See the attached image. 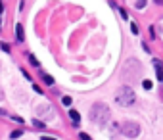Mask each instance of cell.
I'll return each mask as SVG.
<instances>
[{
	"label": "cell",
	"instance_id": "cell-1",
	"mask_svg": "<svg viewBox=\"0 0 163 140\" xmlns=\"http://www.w3.org/2000/svg\"><path fill=\"white\" fill-rule=\"evenodd\" d=\"M109 107L106 106L104 102H96L92 107H90V121L94 123V125H98V127H104L107 121H109Z\"/></svg>",
	"mask_w": 163,
	"mask_h": 140
},
{
	"label": "cell",
	"instance_id": "cell-2",
	"mask_svg": "<svg viewBox=\"0 0 163 140\" xmlns=\"http://www.w3.org/2000/svg\"><path fill=\"white\" fill-rule=\"evenodd\" d=\"M134 100H136V94H134V90L130 88L129 84H123V86H119V88H117V92H115V102L119 104V106L129 107V106H132V104H134Z\"/></svg>",
	"mask_w": 163,
	"mask_h": 140
},
{
	"label": "cell",
	"instance_id": "cell-3",
	"mask_svg": "<svg viewBox=\"0 0 163 140\" xmlns=\"http://www.w3.org/2000/svg\"><path fill=\"white\" fill-rule=\"evenodd\" d=\"M121 132L127 136V138H134V136H138L140 127H138V123L127 121V123H123V125H121Z\"/></svg>",
	"mask_w": 163,
	"mask_h": 140
},
{
	"label": "cell",
	"instance_id": "cell-4",
	"mask_svg": "<svg viewBox=\"0 0 163 140\" xmlns=\"http://www.w3.org/2000/svg\"><path fill=\"white\" fill-rule=\"evenodd\" d=\"M37 111H38V115H42L44 119H52V117H54V107H52L50 104H40V106L37 107Z\"/></svg>",
	"mask_w": 163,
	"mask_h": 140
},
{
	"label": "cell",
	"instance_id": "cell-5",
	"mask_svg": "<svg viewBox=\"0 0 163 140\" xmlns=\"http://www.w3.org/2000/svg\"><path fill=\"white\" fill-rule=\"evenodd\" d=\"M69 117H71V121L75 123V127L79 125V121H81V115H79V111H77V109H69Z\"/></svg>",
	"mask_w": 163,
	"mask_h": 140
},
{
	"label": "cell",
	"instance_id": "cell-6",
	"mask_svg": "<svg viewBox=\"0 0 163 140\" xmlns=\"http://www.w3.org/2000/svg\"><path fill=\"white\" fill-rule=\"evenodd\" d=\"M15 35H17V40H19V42H23L25 35H23V25H21V23L15 25Z\"/></svg>",
	"mask_w": 163,
	"mask_h": 140
},
{
	"label": "cell",
	"instance_id": "cell-7",
	"mask_svg": "<svg viewBox=\"0 0 163 140\" xmlns=\"http://www.w3.org/2000/svg\"><path fill=\"white\" fill-rule=\"evenodd\" d=\"M154 65H155V71H157V79L163 81V69H161V61L159 60H154Z\"/></svg>",
	"mask_w": 163,
	"mask_h": 140
},
{
	"label": "cell",
	"instance_id": "cell-8",
	"mask_svg": "<svg viewBox=\"0 0 163 140\" xmlns=\"http://www.w3.org/2000/svg\"><path fill=\"white\" fill-rule=\"evenodd\" d=\"M42 81H44V83H46V84H50V86H52V84H54V79H52L50 75H46V73H42Z\"/></svg>",
	"mask_w": 163,
	"mask_h": 140
},
{
	"label": "cell",
	"instance_id": "cell-9",
	"mask_svg": "<svg viewBox=\"0 0 163 140\" xmlns=\"http://www.w3.org/2000/svg\"><path fill=\"white\" fill-rule=\"evenodd\" d=\"M29 61H31V63H33L35 67H38V69H40V63H38V60H37L35 56H33V54H29Z\"/></svg>",
	"mask_w": 163,
	"mask_h": 140
},
{
	"label": "cell",
	"instance_id": "cell-10",
	"mask_svg": "<svg viewBox=\"0 0 163 140\" xmlns=\"http://www.w3.org/2000/svg\"><path fill=\"white\" fill-rule=\"evenodd\" d=\"M142 86H144L146 90H150V88H152V86H154V83H152V81H150V79H146V81H142Z\"/></svg>",
	"mask_w": 163,
	"mask_h": 140
},
{
	"label": "cell",
	"instance_id": "cell-11",
	"mask_svg": "<svg viewBox=\"0 0 163 140\" xmlns=\"http://www.w3.org/2000/svg\"><path fill=\"white\" fill-rule=\"evenodd\" d=\"M21 134H23V131H21V129H17V131H14L12 134H10V138H19Z\"/></svg>",
	"mask_w": 163,
	"mask_h": 140
},
{
	"label": "cell",
	"instance_id": "cell-12",
	"mask_svg": "<svg viewBox=\"0 0 163 140\" xmlns=\"http://www.w3.org/2000/svg\"><path fill=\"white\" fill-rule=\"evenodd\" d=\"M33 125L37 127V129H44V121H38V119H35V121H33Z\"/></svg>",
	"mask_w": 163,
	"mask_h": 140
},
{
	"label": "cell",
	"instance_id": "cell-13",
	"mask_svg": "<svg viewBox=\"0 0 163 140\" xmlns=\"http://www.w3.org/2000/svg\"><path fill=\"white\" fill-rule=\"evenodd\" d=\"M61 104H63V106H71V98L69 96H63V98H61Z\"/></svg>",
	"mask_w": 163,
	"mask_h": 140
},
{
	"label": "cell",
	"instance_id": "cell-14",
	"mask_svg": "<svg viewBox=\"0 0 163 140\" xmlns=\"http://www.w3.org/2000/svg\"><path fill=\"white\" fill-rule=\"evenodd\" d=\"M0 48H2L4 52H10V44H8V42H2V44H0Z\"/></svg>",
	"mask_w": 163,
	"mask_h": 140
},
{
	"label": "cell",
	"instance_id": "cell-15",
	"mask_svg": "<svg viewBox=\"0 0 163 140\" xmlns=\"http://www.w3.org/2000/svg\"><path fill=\"white\" fill-rule=\"evenodd\" d=\"M79 138H81V140H92L88 134H86V132H81V134H79Z\"/></svg>",
	"mask_w": 163,
	"mask_h": 140
},
{
	"label": "cell",
	"instance_id": "cell-16",
	"mask_svg": "<svg viewBox=\"0 0 163 140\" xmlns=\"http://www.w3.org/2000/svg\"><path fill=\"white\" fill-rule=\"evenodd\" d=\"M130 31H132V33H134V35H138V27H136V25H134V23L130 25Z\"/></svg>",
	"mask_w": 163,
	"mask_h": 140
},
{
	"label": "cell",
	"instance_id": "cell-17",
	"mask_svg": "<svg viewBox=\"0 0 163 140\" xmlns=\"http://www.w3.org/2000/svg\"><path fill=\"white\" fill-rule=\"evenodd\" d=\"M33 90H35V92H38V94H42V90H40V86H38V84H33Z\"/></svg>",
	"mask_w": 163,
	"mask_h": 140
},
{
	"label": "cell",
	"instance_id": "cell-18",
	"mask_svg": "<svg viewBox=\"0 0 163 140\" xmlns=\"http://www.w3.org/2000/svg\"><path fill=\"white\" fill-rule=\"evenodd\" d=\"M12 119H14V121H17V123H23V119H21V117H17V115H14Z\"/></svg>",
	"mask_w": 163,
	"mask_h": 140
},
{
	"label": "cell",
	"instance_id": "cell-19",
	"mask_svg": "<svg viewBox=\"0 0 163 140\" xmlns=\"http://www.w3.org/2000/svg\"><path fill=\"white\" fill-rule=\"evenodd\" d=\"M40 140H56V138H52V136H40Z\"/></svg>",
	"mask_w": 163,
	"mask_h": 140
},
{
	"label": "cell",
	"instance_id": "cell-20",
	"mask_svg": "<svg viewBox=\"0 0 163 140\" xmlns=\"http://www.w3.org/2000/svg\"><path fill=\"white\" fill-rule=\"evenodd\" d=\"M2 10H4V4H2V2H0V14H2Z\"/></svg>",
	"mask_w": 163,
	"mask_h": 140
},
{
	"label": "cell",
	"instance_id": "cell-21",
	"mask_svg": "<svg viewBox=\"0 0 163 140\" xmlns=\"http://www.w3.org/2000/svg\"><path fill=\"white\" fill-rule=\"evenodd\" d=\"M0 98H2V90H0Z\"/></svg>",
	"mask_w": 163,
	"mask_h": 140
}]
</instances>
